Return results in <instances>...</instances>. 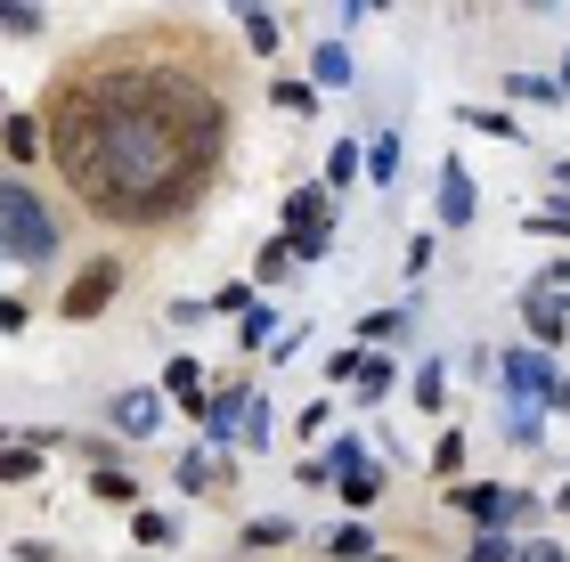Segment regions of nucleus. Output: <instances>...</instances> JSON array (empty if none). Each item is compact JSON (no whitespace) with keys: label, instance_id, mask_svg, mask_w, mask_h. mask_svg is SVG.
Masks as SVG:
<instances>
[{"label":"nucleus","instance_id":"1","mask_svg":"<svg viewBox=\"0 0 570 562\" xmlns=\"http://www.w3.org/2000/svg\"><path fill=\"white\" fill-rule=\"evenodd\" d=\"M49 147L90 213L171 220L220 171L228 107L213 82L171 66H90L49 107Z\"/></svg>","mask_w":570,"mask_h":562},{"label":"nucleus","instance_id":"2","mask_svg":"<svg viewBox=\"0 0 570 562\" xmlns=\"http://www.w3.org/2000/svg\"><path fill=\"white\" fill-rule=\"evenodd\" d=\"M0 213H9V228H0V237H9V262H58V237H66V220L49 213V204L24 188V180H9V196H0Z\"/></svg>","mask_w":570,"mask_h":562},{"label":"nucleus","instance_id":"3","mask_svg":"<svg viewBox=\"0 0 570 562\" xmlns=\"http://www.w3.org/2000/svg\"><path fill=\"white\" fill-rule=\"evenodd\" d=\"M285 245H294L302 262H326V245H334V196L326 188H294L285 196Z\"/></svg>","mask_w":570,"mask_h":562},{"label":"nucleus","instance_id":"4","mask_svg":"<svg viewBox=\"0 0 570 562\" xmlns=\"http://www.w3.org/2000/svg\"><path fill=\"white\" fill-rule=\"evenodd\" d=\"M505 400H538V407H570V383L547 367V351H505Z\"/></svg>","mask_w":570,"mask_h":562},{"label":"nucleus","instance_id":"5","mask_svg":"<svg viewBox=\"0 0 570 562\" xmlns=\"http://www.w3.org/2000/svg\"><path fill=\"white\" fill-rule=\"evenodd\" d=\"M115 286H122V269H115V262H90V269L66 286V302H58V310H66V318H98V310L115 302Z\"/></svg>","mask_w":570,"mask_h":562},{"label":"nucleus","instance_id":"6","mask_svg":"<svg viewBox=\"0 0 570 562\" xmlns=\"http://www.w3.org/2000/svg\"><path fill=\"white\" fill-rule=\"evenodd\" d=\"M432 204H440V220H449V228H473V171H464L456 156L449 164H440V180H432Z\"/></svg>","mask_w":570,"mask_h":562},{"label":"nucleus","instance_id":"7","mask_svg":"<svg viewBox=\"0 0 570 562\" xmlns=\"http://www.w3.org/2000/svg\"><path fill=\"white\" fill-rule=\"evenodd\" d=\"M107 416H115V432H131V441H147V432L164 424V392H122V400L107 407Z\"/></svg>","mask_w":570,"mask_h":562},{"label":"nucleus","instance_id":"8","mask_svg":"<svg viewBox=\"0 0 570 562\" xmlns=\"http://www.w3.org/2000/svg\"><path fill=\"white\" fill-rule=\"evenodd\" d=\"M245 416H253V392H220L213 407H204V432H213V441H237Z\"/></svg>","mask_w":570,"mask_h":562},{"label":"nucleus","instance_id":"9","mask_svg":"<svg viewBox=\"0 0 570 562\" xmlns=\"http://www.w3.org/2000/svg\"><path fill=\"white\" fill-rule=\"evenodd\" d=\"M522 318H530V335H538V343H562V326H570V310H562L554 294H538V286L522 294Z\"/></svg>","mask_w":570,"mask_h":562},{"label":"nucleus","instance_id":"10","mask_svg":"<svg viewBox=\"0 0 570 562\" xmlns=\"http://www.w3.org/2000/svg\"><path fill=\"white\" fill-rule=\"evenodd\" d=\"M179 490H188V497H213L220 490V481H228V465H220V456H179Z\"/></svg>","mask_w":570,"mask_h":562},{"label":"nucleus","instance_id":"11","mask_svg":"<svg viewBox=\"0 0 570 562\" xmlns=\"http://www.w3.org/2000/svg\"><path fill=\"white\" fill-rule=\"evenodd\" d=\"M228 9H237V24H245V41H253V58H269V49H277V17L262 9V0H228Z\"/></svg>","mask_w":570,"mask_h":562},{"label":"nucleus","instance_id":"12","mask_svg":"<svg viewBox=\"0 0 570 562\" xmlns=\"http://www.w3.org/2000/svg\"><path fill=\"white\" fill-rule=\"evenodd\" d=\"M164 392H171V400H179V407H188V416H196V400H204V367L188 359V351H179V359L164 367Z\"/></svg>","mask_w":570,"mask_h":562},{"label":"nucleus","instance_id":"13","mask_svg":"<svg viewBox=\"0 0 570 562\" xmlns=\"http://www.w3.org/2000/svg\"><path fill=\"white\" fill-rule=\"evenodd\" d=\"M367 180H375V188L400 180V131H375V139H367Z\"/></svg>","mask_w":570,"mask_h":562},{"label":"nucleus","instance_id":"14","mask_svg":"<svg viewBox=\"0 0 570 562\" xmlns=\"http://www.w3.org/2000/svg\"><path fill=\"white\" fill-rule=\"evenodd\" d=\"M505 441H513V448H538V441H547V424H538V400H513V407H505Z\"/></svg>","mask_w":570,"mask_h":562},{"label":"nucleus","instance_id":"15","mask_svg":"<svg viewBox=\"0 0 570 562\" xmlns=\"http://www.w3.org/2000/svg\"><path fill=\"white\" fill-rule=\"evenodd\" d=\"M464 122H473L481 139H498V147H522V122H513V115H498V107H464Z\"/></svg>","mask_w":570,"mask_h":562},{"label":"nucleus","instance_id":"16","mask_svg":"<svg viewBox=\"0 0 570 562\" xmlns=\"http://www.w3.org/2000/svg\"><path fill=\"white\" fill-rule=\"evenodd\" d=\"M9 164H17V171L41 164V122H33V115H9Z\"/></svg>","mask_w":570,"mask_h":562},{"label":"nucleus","instance_id":"17","mask_svg":"<svg viewBox=\"0 0 570 562\" xmlns=\"http://www.w3.org/2000/svg\"><path fill=\"white\" fill-rule=\"evenodd\" d=\"M505 90H513V98H522V107H562V98H570L562 82H547V73H513V82H505Z\"/></svg>","mask_w":570,"mask_h":562},{"label":"nucleus","instance_id":"18","mask_svg":"<svg viewBox=\"0 0 570 562\" xmlns=\"http://www.w3.org/2000/svg\"><path fill=\"white\" fill-rule=\"evenodd\" d=\"M309 73H318L326 90H343V82H351V49H343V41H318V58H309Z\"/></svg>","mask_w":570,"mask_h":562},{"label":"nucleus","instance_id":"19","mask_svg":"<svg viewBox=\"0 0 570 562\" xmlns=\"http://www.w3.org/2000/svg\"><path fill=\"white\" fill-rule=\"evenodd\" d=\"M90 497H98V505H131V497H139V481H131V473H115V465H98V473H90Z\"/></svg>","mask_w":570,"mask_h":562},{"label":"nucleus","instance_id":"20","mask_svg":"<svg viewBox=\"0 0 570 562\" xmlns=\"http://www.w3.org/2000/svg\"><path fill=\"white\" fill-rule=\"evenodd\" d=\"M326 554H334V562H367V554H375V539H367L358 522H343V530L326 539Z\"/></svg>","mask_w":570,"mask_h":562},{"label":"nucleus","instance_id":"21","mask_svg":"<svg viewBox=\"0 0 570 562\" xmlns=\"http://www.w3.org/2000/svg\"><path fill=\"white\" fill-rule=\"evenodd\" d=\"M464 562H522V546H513L505 530H481V539L464 546Z\"/></svg>","mask_w":570,"mask_h":562},{"label":"nucleus","instance_id":"22","mask_svg":"<svg viewBox=\"0 0 570 562\" xmlns=\"http://www.w3.org/2000/svg\"><path fill=\"white\" fill-rule=\"evenodd\" d=\"M358 171H367V147H351V139H343V147L326 156V180L343 188V180H358Z\"/></svg>","mask_w":570,"mask_h":562},{"label":"nucleus","instance_id":"23","mask_svg":"<svg viewBox=\"0 0 570 562\" xmlns=\"http://www.w3.org/2000/svg\"><path fill=\"white\" fill-rule=\"evenodd\" d=\"M383 392H392V351H383V359L367 351V367H358V400H383Z\"/></svg>","mask_w":570,"mask_h":562},{"label":"nucleus","instance_id":"24","mask_svg":"<svg viewBox=\"0 0 570 562\" xmlns=\"http://www.w3.org/2000/svg\"><path fill=\"white\" fill-rule=\"evenodd\" d=\"M440 400H449V367L424 359V367H416V407H440Z\"/></svg>","mask_w":570,"mask_h":562},{"label":"nucleus","instance_id":"25","mask_svg":"<svg viewBox=\"0 0 570 562\" xmlns=\"http://www.w3.org/2000/svg\"><path fill=\"white\" fill-rule=\"evenodd\" d=\"M400 335V310H367L358 318V343H392Z\"/></svg>","mask_w":570,"mask_h":562},{"label":"nucleus","instance_id":"26","mask_svg":"<svg viewBox=\"0 0 570 562\" xmlns=\"http://www.w3.org/2000/svg\"><path fill=\"white\" fill-rule=\"evenodd\" d=\"M277 539H294V522H277V514H262V522H245V546H277Z\"/></svg>","mask_w":570,"mask_h":562},{"label":"nucleus","instance_id":"27","mask_svg":"<svg viewBox=\"0 0 570 562\" xmlns=\"http://www.w3.org/2000/svg\"><path fill=\"white\" fill-rule=\"evenodd\" d=\"M285 262H302V253H294V245H269L262 262H253V277H262V286H277V277H285Z\"/></svg>","mask_w":570,"mask_h":562},{"label":"nucleus","instance_id":"28","mask_svg":"<svg viewBox=\"0 0 570 562\" xmlns=\"http://www.w3.org/2000/svg\"><path fill=\"white\" fill-rule=\"evenodd\" d=\"M522 228H547V237H570V196H554L538 220H522Z\"/></svg>","mask_w":570,"mask_h":562},{"label":"nucleus","instance_id":"29","mask_svg":"<svg viewBox=\"0 0 570 562\" xmlns=\"http://www.w3.org/2000/svg\"><path fill=\"white\" fill-rule=\"evenodd\" d=\"M456 465H464V441H456V432H440V448H432V473H440V481H449Z\"/></svg>","mask_w":570,"mask_h":562},{"label":"nucleus","instance_id":"30","mask_svg":"<svg viewBox=\"0 0 570 562\" xmlns=\"http://www.w3.org/2000/svg\"><path fill=\"white\" fill-rule=\"evenodd\" d=\"M277 107L285 115H309V107H318V90H309V82H277Z\"/></svg>","mask_w":570,"mask_h":562},{"label":"nucleus","instance_id":"31","mask_svg":"<svg viewBox=\"0 0 570 562\" xmlns=\"http://www.w3.org/2000/svg\"><path fill=\"white\" fill-rule=\"evenodd\" d=\"M131 530H139V546H171V522H164V514H139Z\"/></svg>","mask_w":570,"mask_h":562},{"label":"nucleus","instance_id":"32","mask_svg":"<svg viewBox=\"0 0 570 562\" xmlns=\"http://www.w3.org/2000/svg\"><path fill=\"white\" fill-rule=\"evenodd\" d=\"M245 441H253V448H262V441H269V400H262V392H253V416H245Z\"/></svg>","mask_w":570,"mask_h":562},{"label":"nucleus","instance_id":"33","mask_svg":"<svg viewBox=\"0 0 570 562\" xmlns=\"http://www.w3.org/2000/svg\"><path fill=\"white\" fill-rule=\"evenodd\" d=\"M9 33H41V9H33V0H9Z\"/></svg>","mask_w":570,"mask_h":562},{"label":"nucleus","instance_id":"34","mask_svg":"<svg viewBox=\"0 0 570 562\" xmlns=\"http://www.w3.org/2000/svg\"><path fill=\"white\" fill-rule=\"evenodd\" d=\"M269 335H277V326H269L262 302H253V310H245V351H253V343H269Z\"/></svg>","mask_w":570,"mask_h":562},{"label":"nucleus","instance_id":"35","mask_svg":"<svg viewBox=\"0 0 570 562\" xmlns=\"http://www.w3.org/2000/svg\"><path fill=\"white\" fill-rule=\"evenodd\" d=\"M0 473H9V481H33V448H24V441H17L9 456H0Z\"/></svg>","mask_w":570,"mask_h":562},{"label":"nucleus","instance_id":"36","mask_svg":"<svg viewBox=\"0 0 570 562\" xmlns=\"http://www.w3.org/2000/svg\"><path fill=\"white\" fill-rule=\"evenodd\" d=\"M538 286H570V262H554L547 277H538Z\"/></svg>","mask_w":570,"mask_h":562},{"label":"nucleus","instance_id":"37","mask_svg":"<svg viewBox=\"0 0 570 562\" xmlns=\"http://www.w3.org/2000/svg\"><path fill=\"white\" fill-rule=\"evenodd\" d=\"M522 562H562V554L554 546H522Z\"/></svg>","mask_w":570,"mask_h":562},{"label":"nucleus","instance_id":"38","mask_svg":"<svg viewBox=\"0 0 570 562\" xmlns=\"http://www.w3.org/2000/svg\"><path fill=\"white\" fill-rule=\"evenodd\" d=\"M554 82H562V90H570V58H562V73H554Z\"/></svg>","mask_w":570,"mask_h":562},{"label":"nucleus","instance_id":"39","mask_svg":"<svg viewBox=\"0 0 570 562\" xmlns=\"http://www.w3.org/2000/svg\"><path fill=\"white\" fill-rule=\"evenodd\" d=\"M530 9H554V0H530Z\"/></svg>","mask_w":570,"mask_h":562}]
</instances>
